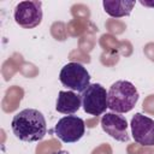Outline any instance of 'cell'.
<instances>
[{
    "label": "cell",
    "mask_w": 154,
    "mask_h": 154,
    "mask_svg": "<svg viewBox=\"0 0 154 154\" xmlns=\"http://www.w3.org/2000/svg\"><path fill=\"white\" fill-rule=\"evenodd\" d=\"M42 2L37 0L20 1L14 7L13 17L16 23L25 29L37 26L42 20Z\"/></svg>",
    "instance_id": "obj_5"
},
{
    "label": "cell",
    "mask_w": 154,
    "mask_h": 154,
    "mask_svg": "<svg viewBox=\"0 0 154 154\" xmlns=\"http://www.w3.org/2000/svg\"><path fill=\"white\" fill-rule=\"evenodd\" d=\"M59 79L64 87L72 91L83 93L90 84V75L81 63H67L59 73Z\"/></svg>",
    "instance_id": "obj_3"
},
{
    "label": "cell",
    "mask_w": 154,
    "mask_h": 154,
    "mask_svg": "<svg viewBox=\"0 0 154 154\" xmlns=\"http://www.w3.org/2000/svg\"><path fill=\"white\" fill-rule=\"evenodd\" d=\"M54 154H69L66 150H59V152H57V153H54Z\"/></svg>",
    "instance_id": "obj_11"
},
{
    "label": "cell",
    "mask_w": 154,
    "mask_h": 154,
    "mask_svg": "<svg viewBox=\"0 0 154 154\" xmlns=\"http://www.w3.org/2000/svg\"><path fill=\"white\" fill-rule=\"evenodd\" d=\"M82 106L84 112L91 116H101L107 108V91L100 83L89 84V87L82 93Z\"/></svg>",
    "instance_id": "obj_4"
},
{
    "label": "cell",
    "mask_w": 154,
    "mask_h": 154,
    "mask_svg": "<svg viewBox=\"0 0 154 154\" xmlns=\"http://www.w3.org/2000/svg\"><path fill=\"white\" fill-rule=\"evenodd\" d=\"M12 132L23 142L41 141L47 132L43 114L35 108H25L16 113L11 122Z\"/></svg>",
    "instance_id": "obj_1"
},
{
    "label": "cell",
    "mask_w": 154,
    "mask_h": 154,
    "mask_svg": "<svg viewBox=\"0 0 154 154\" xmlns=\"http://www.w3.org/2000/svg\"><path fill=\"white\" fill-rule=\"evenodd\" d=\"M101 128L102 130L109 135L112 138L119 142H128V122L125 117L116 113H105L101 118Z\"/></svg>",
    "instance_id": "obj_8"
},
{
    "label": "cell",
    "mask_w": 154,
    "mask_h": 154,
    "mask_svg": "<svg viewBox=\"0 0 154 154\" xmlns=\"http://www.w3.org/2000/svg\"><path fill=\"white\" fill-rule=\"evenodd\" d=\"M54 132L64 143H75L79 141L85 132L84 120L73 114L65 116L55 124Z\"/></svg>",
    "instance_id": "obj_6"
},
{
    "label": "cell",
    "mask_w": 154,
    "mask_h": 154,
    "mask_svg": "<svg viewBox=\"0 0 154 154\" xmlns=\"http://www.w3.org/2000/svg\"><path fill=\"white\" fill-rule=\"evenodd\" d=\"M138 91L129 81H117L107 91L108 108L116 113L130 112L138 101Z\"/></svg>",
    "instance_id": "obj_2"
},
{
    "label": "cell",
    "mask_w": 154,
    "mask_h": 154,
    "mask_svg": "<svg viewBox=\"0 0 154 154\" xmlns=\"http://www.w3.org/2000/svg\"><path fill=\"white\" fill-rule=\"evenodd\" d=\"M82 106V97L81 95L76 94L72 90H67V91H59L58 94V99L55 102V109L59 113L63 114H67L71 116L73 113H76Z\"/></svg>",
    "instance_id": "obj_9"
},
{
    "label": "cell",
    "mask_w": 154,
    "mask_h": 154,
    "mask_svg": "<svg viewBox=\"0 0 154 154\" xmlns=\"http://www.w3.org/2000/svg\"><path fill=\"white\" fill-rule=\"evenodd\" d=\"M105 12L113 17V18H120L129 16L135 6V1L129 0H105L102 2Z\"/></svg>",
    "instance_id": "obj_10"
},
{
    "label": "cell",
    "mask_w": 154,
    "mask_h": 154,
    "mask_svg": "<svg viewBox=\"0 0 154 154\" xmlns=\"http://www.w3.org/2000/svg\"><path fill=\"white\" fill-rule=\"evenodd\" d=\"M131 134L136 143L141 146H154V120L142 113L131 118Z\"/></svg>",
    "instance_id": "obj_7"
}]
</instances>
